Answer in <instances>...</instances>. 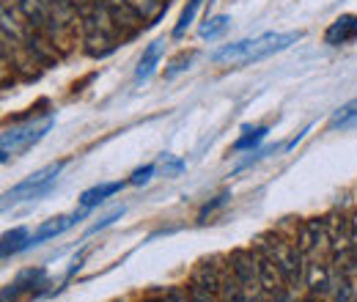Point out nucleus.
<instances>
[{"label": "nucleus", "mask_w": 357, "mask_h": 302, "mask_svg": "<svg viewBox=\"0 0 357 302\" xmlns=\"http://www.w3.org/2000/svg\"><path fill=\"white\" fill-rule=\"evenodd\" d=\"M303 39L300 31H289V33H264L256 39H242L236 44H225L223 50H218L212 55V61L218 63H250V61H261L272 52H283L291 44Z\"/></svg>", "instance_id": "obj_1"}, {"label": "nucleus", "mask_w": 357, "mask_h": 302, "mask_svg": "<svg viewBox=\"0 0 357 302\" xmlns=\"http://www.w3.org/2000/svg\"><path fill=\"white\" fill-rule=\"evenodd\" d=\"M77 14H80V22H83V42H86V52L93 58H105L116 50V22L110 20L107 8L102 6V0H93V3H80L77 6Z\"/></svg>", "instance_id": "obj_2"}, {"label": "nucleus", "mask_w": 357, "mask_h": 302, "mask_svg": "<svg viewBox=\"0 0 357 302\" xmlns=\"http://www.w3.org/2000/svg\"><path fill=\"white\" fill-rule=\"evenodd\" d=\"M20 11L33 31L45 33L50 39L61 33L75 17V6L58 3V0H20Z\"/></svg>", "instance_id": "obj_3"}, {"label": "nucleus", "mask_w": 357, "mask_h": 302, "mask_svg": "<svg viewBox=\"0 0 357 302\" xmlns=\"http://www.w3.org/2000/svg\"><path fill=\"white\" fill-rule=\"evenodd\" d=\"M52 127H55L52 116H45L39 121H25V124H17V127H6L3 137H0V160L8 163V157H17V154L33 149Z\"/></svg>", "instance_id": "obj_4"}, {"label": "nucleus", "mask_w": 357, "mask_h": 302, "mask_svg": "<svg viewBox=\"0 0 357 302\" xmlns=\"http://www.w3.org/2000/svg\"><path fill=\"white\" fill-rule=\"evenodd\" d=\"M63 168H66V160H58V163H50V165L39 168L36 173H31L28 179H22L17 187H11V190L3 195V206L20 204V201H36V198L47 195Z\"/></svg>", "instance_id": "obj_5"}, {"label": "nucleus", "mask_w": 357, "mask_h": 302, "mask_svg": "<svg viewBox=\"0 0 357 302\" xmlns=\"http://www.w3.org/2000/svg\"><path fill=\"white\" fill-rule=\"evenodd\" d=\"M327 242L341 275H352L357 269V245L352 236V222L344 217H333L327 222Z\"/></svg>", "instance_id": "obj_6"}, {"label": "nucleus", "mask_w": 357, "mask_h": 302, "mask_svg": "<svg viewBox=\"0 0 357 302\" xmlns=\"http://www.w3.org/2000/svg\"><path fill=\"white\" fill-rule=\"evenodd\" d=\"M264 253H269L272 259L278 261V266L283 269V278L289 286H297L303 280V253L280 239H272V242H264Z\"/></svg>", "instance_id": "obj_7"}, {"label": "nucleus", "mask_w": 357, "mask_h": 302, "mask_svg": "<svg viewBox=\"0 0 357 302\" xmlns=\"http://www.w3.org/2000/svg\"><path fill=\"white\" fill-rule=\"evenodd\" d=\"M102 6L107 8L110 20L116 22V28H119L121 39H130L140 25H146V22L137 17V11L130 6V0H102Z\"/></svg>", "instance_id": "obj_8"}, {"label": "nucleus", "mask_w": 357, "mask_h": 302, "mask_svg": "<svg viewBox=\"0 0 357 302\" xmlns=\"http://www.w3.org/2000/svg\"><path fill=\"white\" fill-rule=\"evenodd\" d=\"M231 269H234V278L250 289V286H259V256L248 253V250H236L231 256Z\"/></svg>", "instance_id": "obj_9"}, {"label": "nucleus", "mask_w": 357, "mask_h": 302, "mask_svg": "<svg viewBox=\"0 0 357 302\" xmlns=\"http://www.w3.org/2000/svg\"><path fill=\"white\" fill-rule=\"evenodd\" d=\"M259 286L267 292V294H278L286 289V278H283V269L278 266V261L272 259L269 253L259 256Z\"/></svg>", "instance_id": "obj_10"}, {"label": "nucleus", "mask_w": 357, "mask_h": 302, "mask_svg": "<svg viewBox=\"0 0 357 302\" xmlns=\"http://www.w3.org/2000/svg\"><path fill=\"white\" fill-rule=\"evenodd\" d=\"M83 217V212H75V215H61V217H52V220H47L42 222L33 234H31V245H42L47 239H52V236H61L63 231H69L77 220Z\"/></svg>", "instance_id": "obj_11"}, {"label": "nucleus", "mask_w": 357, "mask_h": 302, "mask_svg": "<svg viewBox=\"0 0 357 302\" xmlns=\"http://www.w3.org/2000/svg\"><path fill=\"white\" fill-rule=\"evenodd\" d=\"M357 39V17L355 14H341L324 33V42L333 44V47H341V44H349Z\"/></svg>", "instance_id": "obj_12"}, {"label": "nucleus", "mask_w": 357, "mask_h": 302, "mask_svg": "<svg viewBox=\"0 0 357 302\" xmlns=\"http://www.w3.org/2000/svg\"><path fill=\"white\" fill-rule=\"evenodd\" d=\"M327 242V220H308L297 234V250L305 256L316 250V245Z\"/></svg>", "instance_id": "obj_13"}, {"label": "nucleus", "mask_w": 357, "mask_h": 302, "mask_svg": "<svg viewBox=\"0 0 357 302\" xmlns=\"http://www.w3.org/2000/svg\"><path fill=\"white\" fill-rule=\"evenodd\" d=\"M162 52H165V39H157V42H151L146 50H143V58H140V63H137V72H135V80H146L151 72H154V66L160 63V58H162Z\"/></svg>", "instance_id": "obj_14"}, {"label": "nucleus", "mask_w": 357, "mask_h": 302, "mask_svg": "<svg viewBox=\"0 0 357 302\" xmlns=\"http://www.w3.org/2000/svg\"><path fill=\"white\" fill-rule=\"evenodd\" d=\"M121 187H124V181H107V184H96V187H91V190H86V192L80 195V206H83V209L99 206L105 198L116 195Z\"/></svg>", "instance_id": "obj_15"}, {"label": "nucleus", "mask_w": 357, "mask_h": 302, "mask_svg": "<svg viewBox=\"0 0 357 302\" xmlns=\"http://www.w3.org/2000/svg\"><path fill=\"white\" fill-rule=\"evenodd\" d=\"M192 286H198V289H206V292H212V294H218L220 292V286H223V278H220V272L215 269V264H201L198 269H195V275H192Z\"/></svg>", "instance_id": "obj_16"}, {"label": "nucleus", "mask_w": 357, "mask_h": 302, "mask_svg": "<svg viewBox=\"0 0 357 302\" xmlns=\"http://www.w3.org/2000/svg\"><path fill=\"white\" fill-rule=\"evenodd\" d=\"M305 286L311 289L313 294H327L330 292V269L324 264H308L305 269Z\"/></svg>", "instance_id": "obj_17"}, {"label": "nucleus", "mask_w": 357, "mask_h": 302, "mask_svg": "<svg viewBox=\"0 0 357 302\" xmlns=\"http://www.w3.org/2000/svg\"><path fill=\"white\" fill-rule=\"evenodd\" d=\"M130 6L137 11V17L146 25H154L160 20V14L168 8V0H130Z\"/></svg>", "instance_id": "obj_18"}, {"label": "nucleus", "mask_w": 357, "mask_h": 302, "mask_svg": "<svg viewBox=\"0 0 357 302\" xmlns=\"http://www.w3.org/2000/svg\"><path fill=\"white\" fill-rule=\"evenodd\" d=\"M25 248H31V234H28V228H14V231L3 234V259L17 256V253L25 250Z\"/></svg>", "instance_id": "obj_19"}, {"label": "nucleus", "mask_w": 357, "mask_h": 302, "mask_svg": "<svg viewBox=\"0 0 357 302\" xmlns=\"http://www.w3.org/2000/svg\"><path fill=\"white\" fill-rule=\"evenodd\" d=\"M330 130H357V96L333 113Z\"/></svg>", "instance_id": "obj_20"}, {"label": "nucleus", "mask_w": 357, "mask_h": 302, "mask_svg": "<svg viewBox=\"0 0 357 302\" xmlns=\"http://www.w3.org/2000/svg\"><path fill=\"white\" fill-rule=\"evenodd\" d=\"M201 3H204V0H187V6H184V11H181V17H178V22H176V28H174V39H181V36H184V31L192 25V20H195Z\"/></svg>", "instance_id": "obj_21"}, {"label": "nucleus", "mask_w": 357, "mask_h": 302, "mask_svg": "<svg viewBox=\"0 0 357 302\" xmlns=\"http://www.w3.org/2000/svg\"><path fill=\"white\" fill-rule=\"evenodd\" d=\"M245 135L234 143V151H245V149H253V146H259L264 137H267V127H256V130H250V127H245Z\"/></svg>", "instance_id": "obj_22"}, {"label": "nucleus", "mask_w": 357, "mask_h": 302, "mask_svg": "<svg viewBox=\"0 0 357 302\" xmlns=\"http://www.w3.org/2000/svg\"><path fill=\"white\" fill-rule=\"evenodd\" d=\"M228 25H231V17H225V14L209 17V20L201 25V36H204V39H218V36L223 33Z\"/></svg>", "instance_id": "obj_23"}, {"label": "nucleus", "mask_w": 357, "mask_h": 302, "mask_svg": "<svg viewBox=\"0 0 357 302\" xmlns=\"http://www.w3.org/2000/svg\"><path fill=\"white\" fill-rule=\"evenodd\" d=\"M220 297H223L220 302H248V297H245V286H242L236 278H234V280H225L223 278Z\"/></svg>", "instance_id": "obj_24"}, {"label": "nucleus", "mask_w": 357, "mask_h": 302, "mask_svg": "<svg viewBox=\"0 0 357 302\" xmlns=\"http://www.w3.org/2000/svg\"><path fill=\"white\" fill-rule=\"evenodd\" d=\"M154 171H157V165H146V168H137V171L132 173V179H130V184H146V181L154 176Z\"/></svg>", "instance_id": "obj_25"}, {"label": "nucleus", "mask_w": 357, "mask_h": 302, "mask_svg": "<svg viewBox=\"0 0 357 302\" xmlns=\"http://www.w3.org/2000/svg\"><path fill=\"white\" fill-rule=\"evenodd\" d=\"M190 302H218L212 292L206 289H198V286H190Z\"/></svg>", "instance_id": "obj_26"}, {"label": "nucleus", "mask_w": 357, "mask_h": 302, "mask_svg": "<svg viewBox=\"0 0 357 302\" xmlns=\"http://www.w3.org/2000/svg\"><path fill=\"white\" fill-rule=\"evenodd\" d=\"M181 168H184V163H178V160H171L168 154L162 157V171L168 173V176H176V173H181Z\"/></svg>", "instance_id": "obj_27"}, {"label": "nucleus", "mask_w": 357, "mask_h": 302, "mask_svg": "<svg viewBox=\"0 0 357 302\" xmlns=\"http://www.w3.org/2000/svg\"><path fill=\"white\" fill-rule=\"evenodd\" d=\"M121 215H124V209H116L113 215H107V217H105V220H102V222H96V225L91 228V234H93V231H99V228H105V225H110L113 220H119V217H121Z\"/></svg>", "instance_id": "obj_28"}, {"label": "nucleus", "mask_w": 357, "mask_h": 302, "mask_svg": "<svg viewBox=\"0 0 357 302\" xmlns=\"http://www.w3.org/2000/svg\"><path fill=\"white\" fill-rule=\"evenodd\" d=\"M184 63H190V58H187V55H181L178 61H174V69H168V77H174L176 72H184V69H187Z\"/></svg>", "instance_id": "obj_29"}, {"label": "nucleus", "mask_w": 357, "mask_h": 302, "mask_svg": "<svg viewBox=\"0 0 357 302\" xmlns=\"http://www.w3.org/2000/svg\"><path fill=\"white\" fill-rule=\"evenodd\" d=\"M165 302H187V297H184L181 292H176V289H174V292H168V297H165Z\"/></svg>", "instance_id": "obj_30"}, {"label": "nucleus", "mask_w": 357, "mask_h": 302, "mask_svg": "<svg viewBox=\"0 0 357 302\" xmlns=\"http://www.w3.org/2000/svg\"><path fill=\"white\" fill-rule=\"evenodd\" d=\"M58 3H69V6H80V0H58Z\"/></svg>", "instance_id": "obj_31"}, {"label": "nucleus", "mask_w": 357, "mask_h": 302, "mask_svg": "<svg viewBox=\"0 0 357 302\" xmlns=\"http://www.w3.org/2000/svg\"><path fill=\"white\" fill-rule=\"evenodd\" d=\"M335 302H352V300H349V297H338Z\"/></svg>", "instance_id": "obj_32"}, {"label": "nucleus", "mask_w": 357, "mask_h": 302, "mask_svg": "<svg viewBox=\"0 0 357 302\" xmlns=\"http://www.w3.org/2000/svg\"><path fill=\"white\" fill-rule=\"evenodd\" d=\"M248 302H261V300H248Z\"/></svg>", "instance_id": "obj_33"}, {"label": "nucleus", "mask_w": 357, "mask_h": 302, "mask_svg": "<svg viewBox=\"0 0 357 302\" xmlns=\"http://www.w3.org/2000/svg\"><path fill=\"white\" fill-rule=\"evenodd\" d=\"M149 302H157V300H149Z\"/></svg>", "instance_id": "obj_34"}]
</instances>
